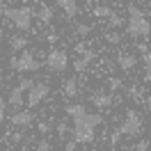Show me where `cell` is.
Here are the masks:
<instances>
[{
  "label": "cell",
  "instance_id": "83f0119b",
  "mask_svg": "<svg viewBox=\"0 0 151 151\" xmlns=\"http://www.w3.org/2000/svg\"><path fill=\"white\" fill-rule=\"evenodd\" d=\"M21 87H23V89H25V92H28L30 87H32V80H30V78H21V83H19Z\"/></svg>",
  "mask_w": 151,
  "mask_h": 151
},
{
  "label": "cell",
  "instance_id": "603a6c76",
  "mask_svg": "<svg viewBox=\"0 0 151 151\" xmlns=\"http://www.w3.org/2000/svg\"><path fill=\"white\" fill-rule=\"evenodd\" d=\"M37 128H39V133H41V135H48V133H53V126H50L48 122H41Z\"/></svg>",
  "mask_w": 151,
  "mask_h": 151
},
{
  "label": "cell",
  "instance_id": "f546056e",
  "mask_svg": "<svg viewBox=\"0 0 151 151\" xmlns=\"http://www.w3.org/2000/svg\"><path fill=\"white\" fill-rule=\"evenodd\" d=\"M89 32H92L89 25H78V35H83V37H85V35H89Z\"/></svg>",
  "mask_w": 151,
  "mask_h": 151
},
{
  "label": "cell",
  "instance_id": "6da1fadb",
  "mask_svg": "<svg viewBox=\"0 0 151 151\" xmlns=\"http://www.w3.org/2000/svg\"><path fill=\"white\" fill-rule=\"evenodd\" d=\"M99 124H103V117L96 112H85L80 117H73V140L80 144L94 142V128Z\"/></svg>",
  "mask_w": 151,
  "mask_h": 151
},
{
  "label": "cell",
  "instance_id": "2e32d148",
  "mask_svg": "<svg viewBox=\"0 0 151 151\" xmlns=\"http://www.w3.org/2000/svg\"><path fill=\"white\" fill-rule=\"evenodd\" d=\"M64 112L69 114L71 119H73V117H80V114H85V112H87V108H85V105H80V103H73V105H66Z\"/></svg>",
  "mask_w": 151,
  "mask_h": 151
},
{
  "label": "cell",
  "instance_id": "ac0fdd59",
  "mask_svg": "<svg viewBox=\"0 0 151 151\" xmlns=\"http://www.w3.org/2000/svg\"><path fill=\"white\" fill-rule=\"evenodd\" d=\"M110 7H108V5H96L94 7V16L96 19H108V16H110Z\"/></svg>",
  "mask_w": 151,
  "mask_h": 151
},
{
  "label": "cell",
  "instance_id": "4316f807",
  "mask_svg": "<svg viewBox=\"0 0 151 151\" xmlns=\"http://www.w3.org/2000/svg\"><path fill=\"white\" fill-rule=\"evenodd\" d=\"M105 39H108V44H119V35H117V32H110Z\"/></svg>",
  "mask_w": 151,
  "mask_h": 151
},
{
  "label": "cell",
  "instance_id": "7c38bea8",
  "mask_svg": "<svg viewBox=\"0 0 151 151\" xmlns=\"http://www.w3.org/2000/svg\"><path fill=\"white\" fill-rule=\"evenodd\" d=\"M117 64H119V69H124V71H131V69H135V64H137V57L128 55V53H122V55L117 57Z\"/></svg>",
  "mask_w": 151,
  "mask_h": 151
},
{
  "label": "cell",
  "instance_id": "8992f818",
  "mask_svg": "<svg viewBox=\"0 0 151 151\" xmlns=\"http://www.w3.org/2000/svg\"><path fill=\"white\" fill-rule=\"evenodd\" d=\"M46 66L53 71V73H64V69L69 66V55H66L64 50H50L46 57Z\"/></svg>",
  "mask_w": 151,
  "mask_h": 151
},
{
  "label": "cell",
  "instance_id": "836d02e7",
  "mask_svg": "<svg viewBox=\"0 0 151 151\" xmlns=\"http://www.w3.org/2000/svg\"><path fill=\"white\" fill-rule=\"evenodd\" d=\"M147 110H149V114H151V96H149V101H147Z\"/></svg>",
  "mask_w": 151,
  "mask_h": 151
},
{
  "label": "cell",
  "instance_id": "30bf717a",
  "mask_svg": "<svg viewBox=\"0 0 151 151\" xmlns=\"http://www.w3.org/2000/svg\"><path fill=\"white\" fill-rule=\"evenodd\" d=\"M57 7L66 14V19H73L76 14H78V2L76 0H55Z\"/></svg>",
  "mask_w": 151,
  "mask_h": 151
},
{
  "label": "cell",
  "instance_id": "4dcf8cb0",
  "mask_svg": "<svg viewBox=\"0 0 151 151\" xmlns=\"http://www.w3.org/2000/svg\"><path fill=\"white\" fill-rule=\"evenodd\" d=\"M128 94H131L133 101H137V99H140V89H137V87H131V92H128Z\"/></svg>",
  "mask_w": 151,
  "mask_h": 151
},
{
  "label": "cell",
  "instance_id": "d6a6232c",
  "mask_svg": "<svg viewBox=\"0 0 151 151\" xmlns=\"http://www.w3.org/2000/svg\"><path fill=\"white\" fill-rule=\"evenodd\" d=\"M137 50H140V53H147V50H149V46H147V44H137Z\"/></svg>",
  "mask_w": 151,
  "mask_h": 151
},
{
  "label": "cell",
  "instance_id": "1f68e13d",
  "mask_svg": "<svg viewBox=\"0 0 151 151\" xmlns=\"http://www.w3.org/2000/svg\"><path fill=\"white\" fill-rule=\"evenodd\" d=\"M119 135H122V131H117V133L112 135V137H110V144H112V147L117 144V142H119Z\"/></svg>",
  "mask_w": 151,
  "mask_h": 151
},
{
  "label": "cell",
  "instance_id": "d4e9b609",
  "mask_svg": "<svg viewBox=\"0 0 151 151\" xmlns=\"http://www.w3.org/2000/svg\"><path fill=\"white\" fill-rule=\"evenodd\" d=\"M149 147H151V142H149V140H140L137 144H135V147H131V149H137V151H147Z\"/></svg>",
  "mask_w": 151,
  "mask_h": 151
},
{
  "label": "cell",
  "instance_id": "e0dca14e",
  "mask_svg": "<svg viewBox=\"0 0 151 151\" xmlns=\"http://www.w3.org/2000/svg\"><path fill=\"white\" fill-rule=\"evenodd\" d=\"M142 62H144V80H151V53H142Z\"/></svg>",
  "mask_w": 151,
  "mask_h": 151
},
{
  "label": "cell",
  "instance_id": "d6986e66",
  "mask_svg": "<svg viewBox=\"0 0 151 151\" xmlns=\"http://www.w3.org/2000/svg\"><path fill=\"white\" fill-rule=\"evenodd\" d=\"M108 23H110V28H119V25H124V19L119 16V14L110 12V16H108Z\"/></svg>",
  "mask_w": 151,
  "mask_h": 151
},
{
  "label": "cell",
  "instance_id": "f1b7e54d",
  "mask_svg": "<svg viewBox=\"0 0 151 151\" xmlns=\"http://www.w3.org/2000/svg\"><path fill=\"white\" fill-rule=\"evenodd\" d=\"M64 149H66V151H76V149H78V142H76V140H69V142L64 144Z\"/></svg>",
  "mask_w": 151,
  "mask_h": 151
},
{
  "label": "cell",
  "instance_id": "8fae6325",
  "mask_svg": "<svg viewBox=\"0 0 151 151\" xmlns=\"http://www.w3.org/2000/svg\"><path fill=\"white\" fill-rule=\"evenodd\" d=\"M28 37H23V35H14V37H9V50L12 53H21L23 48H28Z\"/></svg>",
  "mask_w": 151,
  "mask_h": 151
},
{
  "label": "cell",
  "instance_id": "484cf974",
  "mask_svg": "<svg viewBox=\"0 0 151 151\" xmlns=\"http://www.w3.org/2000/svg\"><path fill=\"white\" fill-rule=\"evenodd\" d=\"M108 87H110V92H114V89L122 87V80H119V78H110V80H108Z\"/></svg>",
  "mask_w": 151,
  "mask_h": 151
},
{
  "label": "cell",
  "instance_id": "9c48e42d",
  "mask_svg": "<svg viewBox=\"0 0 151 151\" xmlns=\"http://www.w3.org/2000/svg\"><path fill=\"white\" fill-rule=\"evenodd\" d=\"M9 122L14 124V126H30V124L35 122V114L28 112V110H23V112H16L9 117Z\"/></svg>",
  "mask_w": 151,
  "mask_h": 151
},
{
  "label": "cell",
  "instance_id": "9a60e30c",
  "mask_svg": "<svg viewBox=\"0 0 151 151\" xmlns=\"http://www.w3.org/2000/svg\"><path fill=\"white\" fill-rule=\"evenodd\" d=\"M53 16H55V12H53V7H46V5H41L37 12V19L44 23V25H48L50 21H53Z\"/></svg>",
  "mask_w": 151,
  "mask_h": 151
},
{
  "label": "cell",
  "instance_id": "44dd1931",
  "mask_svg": "<svg viewBox=\"0 0 151 151\" xmlns=\"http://www.w3.org/2000/svg\"><path fill=\"white\" fill-rule=\"evenodd\" d=\"M5 112H7V99L0 94V124L5 122Z\"/></svg>",
  "mask_w": 151,
  "mask_h": 151
},
{
  "label": "cell",
  "instance_id": "4fadbf2b",
  "mask_svg": "<svg viewBox=\"0 0 151 151\" xmlns=\"http://www.w3.org/2000/svg\"><path fill=\"white\" fill-rule=\"evenodd\" d=\"M62 92H64V96H69V99L78 96V80H76L73 76H71V78H66L64 83H62Z\"/></svg>",
  "mask_w": 151,
  "mask_h": 151
},
{
  "label": "cell",
  "instance_id": "52a82bcc",
  "mask_svg": "<svg viewBox=\"0 0 151 151\" xmlns=\"http://www.w3.org/2000/svg\"><path fill=\"white\" fill-rule=\"evenodd\" d=\"M140 128H142V119H140L135 112H128L119 131H122V135H137V133H140Z\"/></svg>",
  "mask_w": 151,
  "mask_h": 151
},
{
  "label": "cell",
  "instance_id": "7a4b0ae2",
  "mask_svg": "<svg viewBox=\"0 0 151 151\" xmlns=\"http://www.w3.org/2000/svg\"><path fill=\"white\" fill-rule=\"evenodd\" d=\"M126 30L133 39H142L151 35V23L144 19V12L137 9L135 5H128V21H126Z\"/></svg>",
  "mask_w": 151,
  "mask_h": 151
},
{
  "label": "cell",
  "instance_id": "cb8c5ba5",
  "mask_svg": "<svg viewBox=\"0 0 151 151\" xmlns=\"http://www.w3.org/2000/svg\"><path fill=\"white\" fill-rule=\"evenodd\" d=\"M35 147H37V151H48V149H53V144H50L48 140H39Z\"/></svg>",
  "mask_w": 151,
  "mask_h": 151
},
{
  "label": "cell",
  "instance_id": "3957f363",
  "mask_svg": "<svg viewBox=\"0 0 151 151\" xmlns=\"http://www.w3.org/2000/svg\"><path fill=\"white\" fill-rule=\"evenodd\" d=\"M7 21H12L14 25L23 32H28L30 25H32V16H35V9L32 7H7L5 5V14H2Z\"/></svg>",
  "mask_w": 151,
  "mask_h": 151
},
{
  "label": "cell",
  "instance_id": "7402d4cb",
  "mask_svg": "<svg viewBox=\"0 0 151 151\" xmlns=\"http://www.w3.org/2000/svg\"><path fill=\"white\" fill-rule=\"evenodd\" d=\"M87 64H89L87 60H83V57H78V60L73 62V69H76V71H85V69H87Z\"/></svg>",
  "mask_w": 151,
  "mask_h": 151
},
{
  "label": "cell",
  "instance_id": "5bb4252c",
  "mask_svg": "<svg viewBox=\"0 0 151 151\" xmlns=\"http://www.w3.org/2000/svg\"><path fill=\"white\" fill-rule=\"evenodd\" d=\"M92 103H94L96 108H108V105H112V94L96 92V94H92Z\"/></svg>",
  "mask_w": 151,
  "mask_h": 151
},
{
  "label": "cell",
  "instance_id": "e575fe53",
  "mask_svg": "<svg viewBox=\"0 0 151 151\" xmlns=\"http://www.w3.org/2000/svg\"><path fill=\"white\" fill-rule=\"evenodd\" d=\"M2 14H5V5L0 2V16H2Z\"/></svg>",
  "mask_w": 151,
  "mask_h": 151
},
{
  "label": "cell",
  "instance_id": "277c9868",
  "mask_svg": "<svg viewBox=\"0 0 151 151\" xmlns=\"http://www.w3.org/2000/svg\"><path fill=\"white\" fill-rule=\"evenodd\" d=\"M9 66L14 71H19V73H32V71H37L39 66H41V62L35 57L32 50H25V48H23L16 57L9 60Z\"/></svg>",
  "mask_w": 151,
  "mask_h": 151
},
{
  "label": "cell",
  "instance_id": "ba28073f",
  "mask_svg": "<svg viewBox=\"0 0 151 151\" xmlns=\"http://www.w3.org/2000/svg\"><path fill=\"white\" fill-rule=\"evenodd\" d=\"M25 89H23V87L21 85H16L14 87V89H12L9 92V99H7V103L9 105H14V108H23V105H25Z\"/></svg>",
  "mask_w": 151,
  "mask_h": 151
},
{
  "label": "cell",
  "instance_id": "ffe728a7",
  "mask_svg": "<svg viewBox=\"0 0 151 151\" xmlns=\"http://www.w3.org/2000/svg\"><path fill=\"white\" fill-rule=\"evenodd\" d=\"M69 131H71V128H69V124H66V122H60V124H57V135H60L62 140H64V135Z\"/></svg>",
  "mask_w": 151,
  "mask_h": 151
},
{
  "label": "cell",
  "instance_id": "5b68a950",
  "mask_svg": "<svg viewBox=\"0 0 151 151\" xmlns=\"http://www.w3.org/2000/svg\"><path fill=\"white\" fill-rule=\"evenodd\" d=\"M50 94V87L46 83H32V87L28 89V99H25V105L28 108H37L46 96Z\"/></svg>",
  "mask_w": 151,
  "mask_h": 151
}]
</instances>
